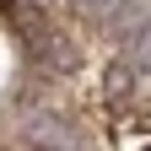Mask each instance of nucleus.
Listing matches in <instances>:
<instances>
[{
  "label": "nucleus",
  "mask_w": 151,
  "mask_h": 151,
  "mask_svg": "<svg viewBox=\"0 0 151 151\" xmlns=\"http://www.w3.org/2000/svg\"><path fill=\"white\" fill-rule=\"evenodd\" d=\"M124 54H129V70H140V76H151V22H140L135 32H129V43H124Z\"/></svg>",
  "instance_id": "obj_1"
},
{
  "label": "nucleus",
  "mask_w": 151,
  "mask_h": 151,
  "mask_svg": "<svg viewBox=\"0 0 151 151\" xmlns=\"http://www.w3.org/2000/svg\"><path fill=\"white\" fill-rule=\"evenodd\" d=\"M124 0H76V11H86V16H113Z\"/></svg>",
  "instance_id": "obj_2"
},
{
  "label": "nucleus",
  "mask_w": 151,
  "mask_h": 151,
  "mask_svg": "<svg viewBox=\"0 0 151 151\" xmlns=\"http://www.w3.org/2000/svg\"><path fill=\"white\" fill-rule=\"evenodd\" d=\"M38 151H54V146H38Z\"/></svg>",
  "instance_id": "obj_3"
}]
</instances>
